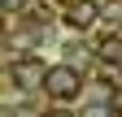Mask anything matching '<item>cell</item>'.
Segmentation results:
<instances>
[{"label": "cell", "mask_w": 122, "mask_h": 117, "mask_svg": "<svg viewBox=\"0 0 122 117\" xmlns=\"http://www.w3.org/2000/svg\"><path fill=\"white\" fill-rule=\"evenodd\" d=\"M44 91H48L52 104H70V100H79L83 78H79L74 65H48V74H44Z\"/></svg>", "instance_id": "obj_1"}, {"label": "cell", "mask_w": 122, "mask_h": 117, "mask_svg": "<svg viewBox=\"0 0 122 117\" xmlns=\"http://www.w3.org/2000/svg\"><path fill=\"white\" fill-rule=\"evenodd\" d=\"M44 74H48L44 56H13V61H9V78L18 82V91H39Z\"/></svg>", "instance_id": "obj_2"}, {"label": "cell", "mask_w": 122, "mask_h": 117, "mask_svg": "<svg viewBox=\"0 0 122 117\" xmlns=\"http://www.w3.org/2000/svg\"><path fill=\"white\" fill-rule=\"evenodd\" d=\"M96 18H100V9L92 4V0H74V4L66 9V26H70V31H92Z\"/></svg>", "instance_id": "obj_3"}, {"label": "cell", "mask_w": 122, "mask_h": 117, "mask_svg": "<svg viewBox=\"0 0 122 117\" xmlns=\"http://www.w3.org/2000/svg\"><path fill=\"white\" fill-rule=\"evenodd\" d=\"M100 82L105 87H122V65L118 61H100Z\"/></svg>", "instance_id": "obj_4"}, {"label": "cell", "mask_w": 122, "mask_h": 117, "mask_svg": "<svg viewBox=\"0 0 122 117\" xmlns=\"http://www.w3.org/2000/svg\"><path fill=\"white\" fill-rule=\"evenodd\" d=\"M109 108H113V113H122V87L113 91V100H109Z\"/></svg>", "instance_id": "obj_5"}, {"label": "cell", "mask_w": 122, "mask_h": 117, "mask_svg": "<svg viewBox=\"0 0 122 117\" xmlns=\"http://www.w3.org/2000/svg\"><path fill=\"white\" fill-rule=\"evenodd\" d=\"M48 117H70V113H48Z\"/></svg>", "instance_id": "obj_6"}]
</instances>
